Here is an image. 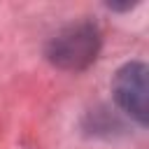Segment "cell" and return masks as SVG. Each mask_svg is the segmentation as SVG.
<instances>
[{"instance_id": "1", "label": "cell", "mask_w": 149, "mask_h": 149, "mask_svg": "<svg viewBox=\"0 0 149 149\" xmlns=\"http://www.w3.org/2000/svg\"><path fill=\"white\" fill-rule=\"evenodd\" d=\"M147 65L140 61H130L126 65H121L114 74L112 81V93L116 105L130 116L135 119L140 126H147L149 121V105H147Z\"/></svg>"}, {"instance_id": "2", "label": "cell", "mask_w": 149, "mask_h": 149, "mask_svg": "<svg viewBox=\"0 0 149 149\" xmlns=\"http://www.w3.org/2000/svg\"><path fill=\"white\" fill-rule=\"evenodd\" d=\"M98 54V33L93 26H72L63 30L49 44V58L68 70H79L88 65Z\"/></svg>"}]
</instances>
